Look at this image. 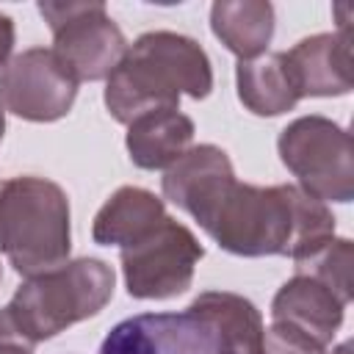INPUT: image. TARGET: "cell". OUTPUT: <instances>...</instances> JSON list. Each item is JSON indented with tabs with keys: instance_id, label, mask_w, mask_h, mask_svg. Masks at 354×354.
Instances as JSON below:
<instances>
[{
	"instance_id": "1",
	"label": "cell",
	"mask_w": 354,
	"mask_h": 354,
	"mask_svg": "<svg viewBox=\"0 0 354 354\" xmlns=\"http://www.w3.org/2000/svg\"><path fill=\"white\" fill-rule=\"evenodd\" d=\"M205 232L230 254L301 257L335 238V216L326 202L299 185L232 183Z\"/></svg>"
},
{
	"instance_id": "2",
	"label": "cell",
	"mask_w": 354,
	"mask_h": 354,
	"mask_svg": "<svg viewBox=\"0 0 354 354\" xmlns=\"http://www.w3.org/2000/svg\"><path fill=\"white\" fill-rule=\"evenodd\" d=\"M210 88V58L191 36L149 30L127 47L122 64L108 75L102 100L116 122L130 124L152 111L177 108L183 94L205 100Z\"/></svg>"
},
{
	"instance_id": "3",
	"label": "cell",
	"mask_w": 354,
	"mask_h": 354,
	"mask_svg": "<svg viewBox=\"0 0 354 354\" xmlns=\"http://www.w3.org/2000/svg\"><path fill=\"white\" fill-rule=\"evenodd\" d=\"M72 249L69 199L44 177H11L0 183V252L17 274L33 277L66 263Z\"/></svg>"
},
{
	"instance_id": "4",
	"label": "cell",
	"mask_w": 354,
	"mask_h": 354,
	"mask_svg": "<svg viewBox=\"0 0 354 354\" xmlns=\"http://www.w3.org/2000/svg\"><path fill=\"white\" fill-rule=\"evenodd\" d=\"M113 282V268L105 260H66L50 271L28 277L6 304V313L36 346L61 335L72 324L97 315L111 301Z\"/></svg>"
},
{
	"instance_id": "5",
	"label": "cell",
	"mask_w": 354,
	"mask_h": 354,
	"mask_svg": "<svg viewBox=\"0 0 354 354\" xmlns=\"http://www.w3.org/2000/svg\"><path fill=\"white\" fill-rule=\"evenodd\" d=\"M277 149L301 191L321 202H351L354 149L346 127L315 113L299 116L279 133Z\"/></svg>"
},
{
	"instance_id": "6",
	"label": "cell",
	"mask_w": 354,
	"mask_h": 354,
	"mask_svg": "<svg viewBox=\"0 0 354 354\" xmlns=\"http://www.w3.org/2000/svg\"><path fill=\"white\" fill-rule=\"evenodd\" d=\"M39 14L53 30V53L80 80H108L127 53L124 33L100 0H41Z\"/></svg>"
},
{
	"instance_id": "7",
	"label": "cell",
	"mask_w": 354,
	"mask_h": 354,
	"mask_svg": "<svg viewBox=\"0 0 354 354\" xmlns=\"http://www.w3.org/2000/svg\"><path fill=\"white\" fill-rule=\"evenodd\" d=\"M205 257L196 235L174 221L163 218L138 241L122 246L124 288L133 299H169L191 288L194 271Z\"/></svg>"
},
{
	"instance_id": "8",
	"label": "cell",
	"mask_w": 354,
	"mask_h": 354,
	"mask_svg": "<svg viewBox=\"0 0 354 354\" xmlns=\"http://www.w3.org/2000/svg\"><path fill=\"white\" fill-rule=\"evenodd\" d=\"M77 97V77L47 47L17 53L0 69V105L28 122L64 119Z\"/></svg>"
},
{
	"instance_id": "9",
	"label": "cell",
	"mask_w": 354,
	"mask_h": 354,
	"mask_svg": "<svg viewBox=\"0 0 354 354\" xmlns=\"http://www.w3.org/2000/svg\"><path fill=\"white\" fill-rule=\"evenodd\" d=\"M97 354H216L210 326L188 307L183 313H141L119 321Z\"/></svg>"
},
{
	"instance_id": "10",
	"label": "cell",
	"mask_w": 354,
	"mask_h": 354,
	"mask_svg": "<svg viewBox=\"0 0 354 354\" xmlns=\"http://www.w3.org/2000/svg\"><path fill=\"white\" fill-rule=\"evenodd\" d=\"M232 183L235 171L227 152L216 144H196L166 169L163 196L191 213L205 230Z\"/></svg>"
},
{
	"instance_id": "11",
	"label": "cell",
	"mask_w": 354,
	"mask_h": 354,
	"mask_svg": "<svg viewBox=\"0 0 354 354\" xmlns=\"http://www.w3.org/2000/svg\"><path fill=\"white\" fill-rule=\"evenodd\" d=\"M290 80L301 97H343L351 91V33H315L282 53Z\"/></svg>"
},
{
	"instance_id": "12",
	"label": "cell",
	"mask_w": 354,
	"mask_h": 354,
	"mask_svg": "<svg viewBox=\"0 0 354 354\" xmlns=\"http://www.w3.org/2000/svg\"><path fill=\"white\" fill-rule=\"evenodd\" d=\"M346 304L318 279L296 274L288 279L271 301V324H285L318 346H329L343 324Z\"/></svg>"
},
{
	"instance_id": "13",
	"label": "cell",
	"mask_w": 354,
	"mask_h": 354,
	"mask_svg": "<svg viewBox=\"0 0 354 354\" xmlns=\"http://www.w3.org/2000/svg\"><path fill=\"white\" fill-rule=\"evenodd\" d=\"M188 310L199 315L216 340V354H263L266 326L260 310L230 290H205Z\"/></svg>"
},
{
	"instance_id": "14",
	"label": "cell",
	"mask_w": 354,
	"mask_h": 354,
	"mask_svg": "<svg viewBox=\"0 0 354 354\" xmlns=\"http://www.w3.org/2000/svg\"><path fill=\"white\" fill-rule=\"evenodd\" d=\"M194 141V122L180 108L152 111L136 122H130L124 147L130 160L138 169H169L177 163Z\"/></svg>"
},
{
	"instance_id": "15",
	"label": "cell",
	"mask_w": 354,
	"mask_h": 354,
	"mask_svg": "<svg viewBox=\"0 0 354 354\" xmlns=\"http://www.w3.org/2000/svg\"><path fill=\"white\" fill-rule=\"evenodd\" d=\"M166 218L163 199L138 185L116 188L97 210L91 235L100 246H127Z\"/></svg>"
},
{
	"instance_id": "16",
	"label": "cell",
	"mask_w": 354,
	"mask_h": 354,
	"mask_svg": "<svg viewBox=\"0 0 354 354\" xmlns=\"http://www.w3.org/2000/svg\"><path fill=\"white\" fill-rule=\"evenodd\" d=\"M210 30L238 61L257 58L274 36L268 0H218L210 6Z\"/></svg>"
},
{
	"instance_id": "17",
	"label": "cell",
	"mask_w": 354,
	"mask_h": 354,
	"mask_svg": "<svg viewBox=\"0 0 354 354\" xmlns=\"http://www.w3.org/2000/svg\"><path fill=\"white\" fill-rule=\"evenodd\" d=\"M235 86H238V100L254 116H279L299 102L282 53H266L257 58L238 61Z\"/></svg>"
},
{
	"instance_id": "18",
	"label": "cell",
	"mask_w": 354,
	"mask_h": 354,
	"mask_svg": "<svg viewBox=\"0 0 354 354\" xmlns=\"http://www.w3.org/2000/svg\"><path fill=\"white\" fill-rule=\"evenodd\" d=\"M351 260H354V246L348 238H329L313 252L296 257V274L313 277L321 285H326L343 304L351 301Z\"/></svg>"
},
{
	"instance_id": "19",
	"label": "cell",
	"mask_w": 354,
	"mask_h": 354,
	"mask_svg": "<svg viewBox=\"0 0 354 354\" xmlns=\"http://www.w3.org/2000/svg\"><path fill=\"white\" fill-rule=\"evenodd\" d=\"M263 354H326V348L285 324H271L266 329Z\"/></svg>"
},
{
	"instance_id": "20",
	"label": "cell",
	"mask_w": 354,
	"mask_h": 354,
	"mask_svg": "<svg viewBox=\"0 0 354 354\" xmlns=\"http://www.w3.org/2000/svg\"><path fill=\"white\" fill-rule=\"evenodd\" d=\"M0 354H33V343L14 326L6 307L0 310Z\"/></svg>"
},
{
	"instance_id": "21",
	"label": "cell",
	"mask_w": 354,
	"mask_h": 354,
	"mask_svg": "<svg viewBox=\"0 0 354 354\" xmlns=\"http://www.w3.org/2000/svg\"><path fill=\"white\" fill-rule=\"evenodd\" d=\"M11 50H14V19L0 14V66L11 61Z\"/></svg>"
},
{
	"instance_id": "22",
	"label": "cell",
	"mask_w": 354,
	"mask_h": 354,
	"mask_svg": "<svg viewBox=\"0 0 354 354\" xmlns=\"http://www.w3.org/2000/svg\"><path fill=\"white\" fill-rule=\"evenodd\" d=\"M329 354H351V343L346 340V343H340V346H335Z\"/></svg>"
},
{
	"instance_id": "23",
	"label": "cell",
	"mask_w": 354,
	"mask_h": 354,
	"mask_svg": "<svg viewBox=\"0 0 354 354\" xmlns=\"http://www.w3.org/2000/svg\"><path fill=\"white\" fill-rule=\"evenodd\" d=\"M3 130H6V108L0 105V138H3Z\"/></svg>"
},
{
	"instance_id": "24",
	"label": "cell",
	"mask_w": 354,
	"mask_h": 354,
	"mask_svg": "<svg viewBox=\"0 0 354 354\" xmlns=\"http://www.w3.org/2000/svg\"><path fill=\"white\" fill-rule=\"evenodd\" d=\"M0 277H3V268H0Z\"/></svg>"
}]
</instances>
